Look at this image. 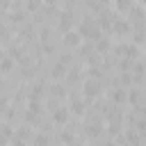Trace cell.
Segmentation results:
<instances>
[{
	"mask_svg": "<svg viewBox=\"0 0 146 146\" xmlns=\"http://www.w3.org/2000/svg\"><path fill=\"white\" fill-rule=\"evenodd\" d=\"M78 36H80V34H78V32H68V34H66V39H64V41H66V43H68V46H75V43H78V41H80V39H78Z\"/></svg>",
	"mask_w": 146,
	"mask_h": 146,
	"instance_id": "1",
	"label": "cell"
},
{
	"mask_svg": "<svg viewBox=\"0 0 146 146\" xmlns=\"http://www.w3.org/2000/svg\"><path fill=\"white\" fill-rule=\"evenodd\" d=\"M84 89H87V96H96V94H98V84H96V82H87Z\"/></svg>",
	"mask_w": 146,
	"mask_h": 146,
	"instance_id": "2",
	"label": "cell"
},
{
	"mask_svg": "<svg viewBox=\"0 0 146 146\" xmlns=\"http://www.w3.org/2000/svg\"><path fill=\"white\" fill-rule=\"evenodd\" d=\"M66 116H68V114H66L64 110H59V112H55V121H59V123H64V121H66Z\"/></svg>",
	"mask_w": 146,
	"mask_h": 146,
	"instance_id": "3",
	"label": "cell"
},
{
	"mask_svg": "<svg viewBox=\"0 0 146 146\" xmlns=\"http://www.w3.org/2000/svg\"><path fill=\"white\" fill-rule=\"evenodd\" d=\"M0 68H2V71H9V68H11V62H9V59H2V62H0Z\"/></svg>",
	"mask_w": 146,
	"mask_h": 146,
	"instance_id": "4",
	"label": "cell"
},
{
	"mask_svg": "<svg viewBox=\"0 0 146 146\" xmlns=\"http://www.w3.org/2000/svg\"><path fill=\"white\" fill-rule=\"evenodd\" d=\"M112 98H114V100H123V98H125V94H123V91H121V89H116V91H114V96H112Z\"/></svg>",
	"mask_w": 146,
	"mask_h": 146,
	"instance_id": "5",
	"label": "cell"
}]
</instances>
